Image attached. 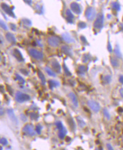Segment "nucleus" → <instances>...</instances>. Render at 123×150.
<instances>
[{"label": "nucleus", "mask_w": 123, "mask_h": 150, "mask_svg": "<svg viewBox=\"0 0 123 150\" xmlns=\"http://www.w3.org/2000/svg\"><path fill=\"white\" fill-rule=\"evenodd\" d=\"M16 80L19 81L20 84H23V85L25 84V80L22 78V77H21V76L19 75H18V74H16Z\"/></svg>", "instance_id": "nucleus-28"}, {"label": "nucleus", "mask_w": 123, "mask_h": 150, "mask_svg": "<svg viewBox=\"0 0 123 150\" xmlns=\"http://www.w3.org/2000/svg\"><path fill=\"white\" fill-rule=\"evenodd\" d=\"M121 28H122V29L123 30V25L121 24Z\"/></svg>", "instance_id": "nucleus-50"}, {"label": "nucleus", "mask_w": 123, "mask_h": 150, "mask_svg": "<svg viewBox=\"0 0 123 150\" xmlns=\"http://www.w3.org/2000/svg\"><path fill=\"white\" fill-rule=\"evenodd\" d=\"M31 98L29 95L23 93L21 92H17L16 94V100L18 103H23L30 101Z\"/></svg>", "instance_id": "nucleus-2"}, {"label": "nucleus", "mask_w": 123, "mask_h": 150, "mask_svg": "<svg viewBox=\"0 0 123 150\" xmlns=\"http://www.w3.org/2000/svg\"><path fill=\"white\" fill-rule=\"evenodd\" d=\"M103 114H104V116H105L106 119H107V120H110V118H111L110 114V113H109L108 111L107 110V108H104V109H103Z\"/></svg>", "instance_id": "nucleus-29"}, {"label": "nucleus", "mask_w": 123, "mask_h": 150, "mask_svg": "<svg viewBox=\"0 0 123 150\" xmlns=\"http://www.w3.org/2000/svg\"><path fill=\"white\" fill-rule=\"evenodd\" d=\"M5 37L6 40L12 44H16V39L15 36H14L13 33L8 32L6 33L5 34Z\"/></svg>", "instance_id": "nucleus-15"}, {"label": "nucleus", "mask_w": 123, "mask_h": 150, "mask_svg": "<svg viewBox=\"0 0 123 150\" xmlns=\"http://www.w3.org/2000/svg\"><path fill=\"white\" fill-rule=\"evenodd\" d=\"M78 70L80 74H81V75H85V73H86V66H83V65L80 66L78 68Z\"/></svg>", "instance_id": "nucleus-25"}, {"label": "nucleus", "mask_w": 123, "mask_h": 150, "mask_svg": "<svg viewBox=\"0 0 123 150\" xmlns=\"http://www.w3.org/2000/svg\"><path fill=\"white\" fill-rule=\"evenodd\" d=\"M114 52L115 55H116V57L117 58H121V57H122V54H121L120 49V48L119 46V45H116L115 46V49H114Z\"/></svg>", "instance_id": "nucleus-18"}, {"label": "nucleus", "mask_w": 123, "mask_h": 150, "mask_svg": "<svg viewBox=\"0 0 123 150\" xmlns=\"http://www.w3.org/2000/svg\"><path fill=\"white\" fill-rule=\"evenodd\" d=\"M7 113L9 119L13 122V124H14L15 125H18V120L14 112V111L12 109H8L7 110Z\"/></svg>", "instance_id": "nucleus-9"}, {"label": "nucleus", "mask_w": 123, "mask_h": 150, "mask_svg": "<svg viewBox=\"0 0 123 150\" xmlns=\"http://www.w3.org/2000/svg\"><path fill=\"white\" fill-rule=\"evenodd\" d=\"M66 133H67V130H66V128L64 127L61 130H60V131H59L58 134L59 137L60 138V139H64L65 138V135H66Z\"/></svg>", "instance_id": "nucleus-20"}, {"label": "nucleus", "mask_w": 123, "mask_h": 150, "mask_svg": "<svg viewBox=\"0 0 123 150\" xmlns=\"http://www.w3.org/2000/svg\"><path fill=\"white\" fill-rule=\"evenodd\" d=\"M66 15L67 16V18H69V19H73L74 18V15L73 14L71 10L69 9H67V10L66 11Z\"/></svg>", "instance_id": "nucleus-30"}, {"label": "nucleus", "mask_w": 123, "mask_h": 150, "mask_svg": "<svg viewBox=\"0 0 123 150\" xmlns=\"http://www.w3.org/2000/svg\"><path fill=\"white\" fill-rule=\"evenodd\" d=\"M44 69H45V72H46L47 74H48L49 76H52V77L56 76V73H54L53 71L52 70L51 68H49V67H45L44 68Z\"/></svg>", "instance_id": "nucleus-24"}, {"label": "nucleus", "mask_w": 123, "mask_h": 150, "mask_svg": "<svg viewBox=\"0 0 123 150\" xmlns=\"http://www.w3.org/2000/svg\"><path fill=\"white\" fill-rule=\"evenodd\" d=\"M1 143L3 146H6L7 143H8V142H7V140L5 138H2L1 139Z\"/></svg>", "instance_id": "nucleus-36"}, {"label": "nucleus", "mask_w": 123, "mask_h": 150, "mask_svg": "<svg viewBox=\"0 0 123 150\" xmlns=\"http://www.w3.org/2000/svg\"><path fill=\"white\" fill-rule=\"evenodd\" d=\"M68 97H69L71 101L72 102V103L73 104V105L74 106V107H77L78 106V99H77L76 95H75V94L73 92H70V93H69L68 94Z\"/></svg>", "instance_id": "nucleus-14"}, {"label": "nucleus", "mask_w": 123, "mask_h": 150, "mask_svg": "<svg viewBox=\"0 0 123 150\" xmlns=\"http://www.w3.org/2000/svg\"><path fill=\"white\" fill-rule=\"evenodd\" d=\"M103 23H104V15L102 13H99L94 23V27L96 29H101L103 27Z\"/></svg>", "instance_id": "nucleus-3"}, {"label": "nucleus", "mask_w": 123, "mask_h": 150, "mask_svg": "<svg viewBox=\"0 0 123 150\" xmlns=\"http://www.w3.org/2000/svg\"><path fill=\"white\" fill-rule=\"evenodd\" d=\"M70 7L71 10L76 14L79 15L81 13V6L78 3L75 2H72L70 5Z\"/></svg>", "instance_id": "nucleus-10"}, {"label": "nucleus", "mask_w": 123, "mask_h": 150, "mask_svg": "<svg viewBox=\"0 0 123 150\" xmlns=\"http://www.w3.org/2000/svg\"><path fill=\"white\" fill-rule=\"evenodd\" d=\"M107 49H108V51L110 53H112V48L111 44V43H110V42H108V43Z\"/></svg>", "instance_id": "nucleus-41"}, {"label": "nucleus", "mask_w": 123, "mask_h": 150, "mask_svg": "<svg viewBox=\"0 0 123 150\" xmlns=\"http://www.w3.org/2000/svg\"></svg>", "instance_id": "nucleus-52"}, {"label": "nucleus", "mask_w": 123, "mask_h": 150, "mask_svg": "<svg viewBox=\"0 0 123 150\" xmlns=\"http://www.w3.org/2000/svg\"><path fill=\"white\" fill-rule=\"evenodd\" d=\"M87 105L91 108V110L95 112H98L101 110L99 104L98 102L93 100H89L87 102Z\"/></svg>", "instance_id": "nucleus-7"}, {"label": "nucleus", "mask_w": 123, "mask_h": 150, "mask_svg": "<svg viewBox=\"0 0 123 150\" xmlns=\"http://www.w3.org/2000/svg\"><path fill=\"white\" fill-rule=\"evenodd\" d=\"M119 81L121 83V84H123V75H121V76H120Z\"/></svg>", "instance_id": "nucleus-45"}, {"label": "nucleus", "mask_w": 123, "mask_h": 150, "mask_svg": "<svg viewBox=\"0 0 123 150\" xmlns=\"http://www.w3.org/2000/svg\"><path fill=\"white\" fill-rule=\"evenodd\" d=\"M62 38L65 41L66 43L70 44V43H74L75 42V40L72 37V36L68 32H65L62 34Z\"/></svg>", "instance_id": "nucleus-12"}, {"label": "nucleus", "mask_w": 123, "mask_h": 150, "mask_svg": "<svg viewBox=\"0 0 123 150\" xmlns=\"http://www.w3.org/2000/svg\"><path fill=\"white\" fill-rule=\"evenodd\" d=\"M25 2H26V3H28V4L29 5H30V4H31V3H32V2H31V1H25Z\"/></svg>", "instance_id": "nucleus-48"}, {"label": "nucleus", "mask_w": 123, "mask_h": 150, "mask_svg": "<svg viewBox=\"0 0 123 150\" xmlns=\"http://www.w3.org/2000/svg\"><path fill=\"white\" fill-rule=\"evenodd\" d=\"M56 126H57V128L59 130H61L62 129L64 128L63 124H62V122L61 121H57L56 123Z\"/></svg>", "instance_id": "nucleus-35"}, {"label": "nucleus", "mask_w": 123, "mask_h": 150, "mask_svg": "<svg viewBox=\"0 0 123 150\" xmlns=\"http://www.w3.org/2000/svg\"><path fill=\"white\" fill-rule=\"evenodd\" d=\"M61 51L63 53H64L65 55L69 56V57H72L73 52L70 48L67 45H63L61 47Z\"/></svg>", "instance_id": "nucleus-16"}, {"label": "nucleus", "mask_w": 123, "mask_h": 150, "mask_svg": "<svg viewBox=\"0 0 123 150\" xmlns=\"http://www.w3.org/2000/svg\"><path fill=\"white\" fill-rule=\"evenodd\" d=\"M1 150H3V148H2V147H1Z\"/></svg>", "instance_id": "nucleus-51"}, {"label": "nucleus", "mask_w": 123, "mask_h": 150, "mask_svg": "<svg viewBox=\"0 0 123 150\" xmlns=\"http://www.w3.org/2000/svg\"><path fill=\"white\" fill-rule=\"evenodd\" d=\"M1 7H2V9L4 10V11L9 16L16 18L14 13L13 11V10H12L11 7L9 6V5H8L5 4V3H3V4H1Z\"/></svg>", "instance_id": "nucleus-8"}, {"label": "nucleus", "mask_w": 123, "mask_h": 150, "mask_svg": "<svg viewBox=\"0 0 123 150\" xmlns=\"http://www.w3.org/2000/svg\"><path fill=\"white\" fill-rule=\"evenodd\" d=\"M30 55L33 58L37 60H42L44 57L43 54L41 51L37 50L34 48H31L28 50Z\"/></svg>", "instance_id": "nucleus-4"}, {"label": "nucleus", "mask_w": 123, "mask_h": 150, "mask_svg": "<svg viewBox=\"0 0 123 150\" xmlns=\"http://www.w3.org/2000/svg\"><path fill=\"white\" fill-rule=\"evenodd\" d=\"M107 148L108 150H114L113 149V147L112 146V145L110 143H107Z\"/></svg>", "instance_id": "nucleus-43"}, {"label": "nucleus", "mask_w": 123, "mask_h": 150, "mask_svg": "<svg viewBox=\"0 0 123 150\" xmlns=\"http://www.w3.org/2000/svg\"><path fill=\"white\" fill-rule=\"evenodd\" d=\"M97 150V149H96V150Z\"/></svg>", "instance_id": "nucleus-53"}, {"label": "nucleus", "mask_w": 123, "mask_h": 150, "mask_svg": "<svg viewBox=\"0 0 123 150\" xmlns=\"http://www.w3.org/2000/svg\"><path fill=\"white\" fill-rule=\"evenodd\" d=\"M23 132L29 136H34L35 135L34 126L31 124H26L22 129Z\"/></svg>", "instance_id": "nucleus-6"}, {"label": "nucleus", "mask_w": 123, "mask_h": 150, "mask_svg": "<svg viewBox=\"0 0 123 150\" xmlns=\"http://www.w3.org/2000/svg\"><path fill=\"white\" fill-rule=\"evenodd\" d=\"M111 5H112L111 6L112 7V9H113V10H115V11H119L120 10V9H121L120 5L118 2H112Z\"/></svg>", "instance_id": "nucleus-22"}, {"label": "nucleus", "mask_w": 123, "mask_h": 150, "mask_svg": "<svg viewBox=\"0 0 123 150\" xmlns=\"http://www.w3.org/2000/svg\"><path fill=\"white\" fill-rule=\"evenodd\" d=\"M68 122L70 124V128L72 129H75V123H74V121L73 119H70V121H68Z\"/></svg>", "instance_id": "nucleus-37"}, {"label": "nucleus", "mask_w": 123, "mask_h": 150, "mask_svg": "<svg viewBox=\"0 0 123 150\" xmlns=\"http://www.w3.org/2000/svg\"><path fill=\"white\" fill-rule=\"evenodd\" d=\"M112 81V77L110 75H106V76H104L103 78V82H104V84H108L111 82Z\"/></svg>", "instance_id": "nucleus-26"}, {"label": "nucleus", "mask_w": 123, "mask_h": 150, "mask_svg": "<svg viewBox=\"0 0 123 150\" xmlns=\"http://www.w3.org/2000/svg\"><path fill=\"white\" fill-rule=\"evenodd\" d=\"M77 122H78V125L80 126L81 128H83L85 125H86V123H85V121L82 119V118H81L80 116H77L76 117Z\"/></svg>", "instance_id": "nucleus-23"}, {"label": "nucleus", "mask_w": 123, "mask_h": 150, "mask_svg": "<svg viewBox=\"0 0 123 150\" xmlns=\"http://www.w3.org/2000/svg\"><path fill=\"white\" fill-rule=\"evenodd\" d=\"M85 16L86 19L89 21H92L95 19V16L96 15V12L95 8L93 7H88L86 9V11L85 13Z\"/></svg>", "instance_id": "nucleus-1"}, {"label": "nucleus", "mask_w": 123, "mask_h": 150, "mask_svg": "<svg viewBox=\"0 0 123 150\" xmlns=\"http://www.w3.org/2000/svg\"><path fill=\"white\" fill-rule=\"evenodd\" d=\"M22 22H23V23L25 24V25H27V26H31V22L29 20V19H23L22 20Z\"/></svg>", "instance_id": "nucleus-34"}, {"label": "nucleus", "mask_w": 123, "mask_h": 150, "mask_svg": "<svg viewBox=\"0 0 123 150\" xmlns=\"http://www.w3.org/2000/svg\"><path fill=\"white\" fill-rule=\"evenodd\" d=\"M63 68H64V71L65 73L66 74V76H72V73L70 72L69 69L68 68L67 66L65 65V63L63 64Z\"/></svg>", "instance_id": "nucleus-27"}, {"label": "nucleus", "mask_w": 123, "mask_h": 150, "mask_svg": "<svg viewBox=\"0 0 123 150\" xmlns=\"http://www.w3.org/2000/svg\"><path fill=\"white\" fill-rule=\"evenodd\" d=\"M98 150H103V148H102V147H99V148H98Z\"/></svg>", "instance_id": "nucleus-49"}, {"label": "nucleus", "mask_w": 123, "mask_h": 150, "mask_svg": "<svg viewBox=\"0 0 123 150\" xmlns=\"http://www.w3.org/2000/svg\"><path fill=\"white\" fill-rule=\"evenodd\" d=\"M51 66L53 70L57 73H60L61 71V67L60 63L57 61L56 59H53L51 62Z\"/></svg>", "instance_id": "nucleus-13"}, {"label": "nucleus", "mask_w": 123, "mask_h": 150, "mask_svg": "<svg viewBox=\"0 0 123 150\" xmlns=\"http://www.w3.org/2000/svg\"><path fill=\"white\" fill-rule=\"evenodd\" d=\"M30 117L31 118V119H32V120H37L39 117L38 115H37V113H34V112H32L30 113Z\"/></svg>", "instance_id": "nucleus-33"}, {"label": "nucleus", "mask_w": 123, "mask_h": 150, "mask_svg": "<svg viewBox=\"0 0 123 150\" xmlns=\"http://www.w3.org/2000/svg\"><path fill=\"white\" fill-rule=\"evenodd\" d=\"M10 28H11V29L12 30V31H16V25L14 24L10 23Z\"/></svg>", "instance_id": "nucleus-40"}, {"label": "nucleus", "mask_w": 123, "mask_h": 150, "mask_svg": "<svg viewBox=\"0 0 123 150\" xmlns=\"http://www.w3.org/2000/svg\"><path fill=\"white\" fill-rule=\"evenodd\" d=\"M37 75H38L39 78H40L41 81H42V84L44 85L45 84V82H46V80H45V76L43 74V73L40 70H39L37 71Z\"/></svg>", "instance_id": "nucleus-21"}, {"label": "nucleus", "mask_w": 123, "mask_h": 150, "mask_svg": "<svg viewBox=\"0 0 123 150\" xmlns=\"http://www.w3.org/2000/svg\"><path fill=\"white\" fill-rule=\"evenodd\" d=\"M0 25H1V28L3 29H4L5 31H7L8 30V27H7V25L6 24V23L4 22V20H1V21H0Z\"/></svg>", "instance_id": "nucleus-31"}, {"label": "nucleus", "mask_w": 123, "mask_h": 150, "mask_svg": "<svg viewBox=\"0 0 123 150\" xmlns=\"http://www.w3.org/2000/svg\"><path fill=\"white\" fill-rule=\"evenodd\" d=\"M120 94V95L121 96V97L123 98V88H121L119 90Z\"/></svg>", "instance_id": "nucleus-46"}, {"label": "nucleus", "mask_w": 123, "mask_h": 150, "mask_svg": "<svg viewBox=\"0 0 123 150\" xmlns=\"http://www.w3.org/2000/svg\"><path fill=\"white\" fill-rule=\"evenodd\" d=\"M78 26L80 28L84 29L85 28H86V27H87V25H86V23L83 22H80L78 23Z\"/></svg>", "instance_id": "nucleus-32"}, {"label": "nucleus", "mask_w": 123, "mask_h": 150, "mask_svg": "<svg viewBox=\"0 0 123 150\" xmlns=\"http://www.w3.org/2000/svg\"><path fill=\"white\" fill-rule=\"evenodd\" d=\"M81 40L83 42H87V41H86V39H85V37H83V36H81Z\"/></svg>", "instance_id": "nucleus-47"}, {"label": "nucleus", "mask_w": 123, "mask_h": 150, "mask_svg": "<svg viewBox=\"0 0 123 150\" xmlns=\"http://www.w3.org/2000/svg\"><path fill=\"white\" fill-rule=\"evenodd\" d=\"M88 60H89V58H88L87 56L86 55H84L82 58V62L83 63H86L88 61Z\"/></svg>", "instance_id": "nucleus-42"}, {"label": "nucleus", "mask_w": 123, "mask_h": 150, "mask_svg": "<svg viewBox=\"0 0 123 150\" xmlns=\"http://www.w3.org/2000/svg\"><path fill=\"white\" fill-rule=\"evenodd\" d=\"M111 63L112 66L114 67H118L119 66V62L117 58L116 57H111Z\"/></svg>", "instance_id": "nucleus-19"}, {"label": "nucleus", "mask_w": 123, "mask_h": 150, "mask_svg": "<svg viewBox=\"0 0 123 150\" xmlns=\"http://www.w3.org/2000/svg\"><path fill=\"white\" fill-rule=\"evenodd\" d=\"M20 72L22 73L23 75H25V76H28V74H29V72L27 71L26 69H24V68H22L20 69Z\"/></svg>", "instance_id": "nucleus-39"}, {"label": "nucleus", "mask_w": 123, "mask_h": 150, "mask_svg": "<svg viewBox=\"0 0 123 150\" xmlns=\"http://www.w3.org/2000/svg\"><path fill=\"white\" fill-rule=\"evenodd\" d=\"M48 84H49V86L51 89H52L54 87H57L60 85V84L58 81L53 80H49L48 81Z\"/></svg>", "instance_id": "nucleus-17"}, {"label": "nucleus", "mask_w": 123, "mask_h": 150, "mask_svg": "<svg viewBox=\"0 0 123 150\" xmlns=\"http://www.w3.org/2000/svg\"><path fill=\"white\" fill-rule=\"evenodd\" d=\"M47 42L51 46L55 48V47L59 46V45L60 44L61 40L58 36H52L48 38L47 40Z\"/></svg>", "instance_id": "nucleus-5"}, {"label": "nucleus", "mask_w": 123, "mask_h": 150, "mask_svg": "<svg viewBox=\"0 0 123 150\" xmlns=\"http://www.w3.org/2000/svg\"><path fill=\"white\" fill-rule=\"evenodd\" d=\"M12 54L16 58V59L18 62H22L23 61V57L22 53L18 49H14L12 50Z\"/></svg>", "instance_id": "nucleus-11"}, {"label": "nucleus", "mask_w": 123, "mask_h": 150, "mask_svg": "<svg viewBox=\"0 0 123 150\" xmlns=\"http://www.w3.org/2000/svg\"><path fill=\"white\" fill-rule=\"evenodd\" d=\"M42 127L41 126H40V125H37L36 126V128H35L36 132H37V134H40V133H41V130H42Z\"/></svg>", "instance_id": "nucleus-38"}, {"label": "nucleus", "mask_w": 123, "mask_h": 150, "mask_svg": "<svg viewBox=\"0 0 123 150\" xmlns=\"http://www.w3.org/2000/svg\"><path fill=\"white\" fill-rule=\"evenodd\" d=\"M7 90L9 91V93L10 94H13V90H12V89L11 88V87L10 86H9L7 85Z\"/></svg>", "instance_id": "nucleus-44"}]
</instances>
